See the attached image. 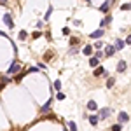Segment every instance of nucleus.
<instances>
[{"label":"nucleus","mask_w":131,"mask_h":131,"mask_svg":"<svg viewBox=\"0 0 131 131\" xmlns=\"http://www.w3.org/2000/svg\"><path fill=\"white\" fill-rule=\"evenodd\" d=\"M110 112H112V110L108 108V107H105V108H100V114H98V117H100L101 121H105V119L110 115Z\"/></svg>","instance_id":"1"},{"label":"nucleus","mask_w":131,"mask_h":131,"mask_svg":"<svg viewBox=\"0 0 131 131\" xmlns=\"http://www.w3.org/2000/svg\"><path fill=\"white\" fill-rule=\"evenodd\" d=\"M117 121H119V124H124V122L129 121V115H128L126 112H119V117H117Z\"/></svg>","instance_id":"2"},{"label":"nucleus","mask_w":131,"mask_h":131,"mask_svg":"<svg viewBox=\"0 0 131 131\" xmlns=\"http://www.w3.org/2000/svg\"><path fill=\"white\" fill-rule=\"evenodd\" d=\"M103 33H105L103 28H98V30H94L93 33H89V37H91V39H101V37H103Z\"/></svg>","instance_id":"3"},{"label":"nucleus","mask_w":131,"mask_h":131,"mask_svg":"<svg viewBox=\"0 0 131 131\" xmlns=\"http://www.w3.org/2000/svg\"><path fill=\"white\" fill-rule=\"evenodd\" d=\"M4 23L7 25V28H12V26H14V23H12V18H10V14H4Z\"/></svg>","instance_id":"4"},{"label":"nucleus","mask_w":131,"mask_h":131,"mask_svg":"<svg viewBox=\"0 0 131 131\" xmlns=\"http://www.w3.org/2000/svg\"><path fill=\"white\" fill-rule=\"evenodd\" d=\"M19 63H16V61H12V65L9 67V73H14V72H19Z\"/></svg>","instance_id":"5"},{"label":"nucleus","mask_w":131,"mask_h":131,"mask_svg":"<svg viewBox=\"0 0 131 131\" xmlns=\"http://www.w3.org/2000/svg\"><path fill=\"white\" fill-rule=\"evenodd\" d=\"M126 67H128V63H126L124 60L119 61V63H117V72H119V73H122V72L126 70Z\"/></svg>","instance_id":"6"},{"label":"nucleus","mask_w":131,"mask_h":131,"mask_svg":"<svg viewBox=\"0 0 131 131\" xmlns=\"http://www.w3.org/2000/svg\"><path fill=\"white\" fill-rule=\"evenodd\" d=\"M105 73H107V72H105L103 67H96V68H94V75H96V77H101V75H105Z\"/></svg>","instance_id":"7"},{"label":"nucleus","mask_w":131,"mask_h":131,"mask_svg":"<svg viewBox=\"0 0 131 131\" xmlns=\"http://www.w3.org/2000/svg\"><path fill=\"white\" fill-rule=\"evenodd\" d=\"M105 47H107V49H105V56H112V54L117 51L115 47H114V46H105Z\"/></svg>","instance_id":"8"},{"label":"nucleus","mask_w":131,"mask_h":131,"mask_svg":"<svg viewBox=\"0 0 131 131\" xmlns=\"http://www.w3.org/2000/svg\"><path fill=\"white\" fill-rule=\"evenodd\" d=\"M108 9H110V0H107L103 5H100V10H101V12H105V14L108 12Z\"/></svg>","instance_id":"9"},{"label":"nucleus","mask_w":131,"mask_h":131,"mask_svg":"<svg viewBox=\"0 0 131 131\" xmlns=\"http://www.w3.org/2000/svg\"><path fill=\"white\" fill-rule=\"evenodd\" d=\"M89 65L93 67V68H96V67L100 65V60H98L96 56H91V60H89Z\"/></svg>","instance_id":"10"},{"label":"nucleus","mask_w":131,"mask_h":131,"mask_svg":"<svg viewBox=\"0 0 131 131\" xmlns=\"http://www.w3.org/2000/svg\"><path fill=\"white\" fill-rule=\"evenodd\" d=\"M124 46H126V42H124V40H121V39H117V40H115V49H117V51L124 49Z\"/></svg>","instance_id":"11"},{"label":"nucleus","mask_w":131,"mask_h":131,"mask_svg":"<svg viewBox=\"0 0 131 131\" xmlns=\"http://www.w3.org/2000/svg\"><path fill=\"white\" fill-rule=\"evenodd\" d=\"M88 108H89V110H93V112L98 110V103H96V101H93V100L88 101Z\"/></svg>","instance_id":"12"},{"label":"nucleus","mask_w":131,"mask_h":131,"mask_svg":"<svg viewBox=\"0 0 131 131\" xmlns=\"http://www.w3.org/2000/svg\"><path fill=\"white\" fill-rule=\"evenodd\" d=\"M98 121H100V117H98V115H89V124H91V126H96Z\"/></svg>","instance_id":"13"},{"label":"nucleus","mask_w":131,"mask_h":131,"mask_svg":"<svg viewBox=\"0 0 131 131\" xmlns=\"http://www.w3.org/2000/svg\"><path fill=\"white\" fill-rule=\"evenodd\" d=\"M82 52H84L86 56H91V54H93V46H86V47L82 49Z\"/></svg>","instance_id":"14"},{"label":"nucleus","mask_w":131,"mask_h":131,"mask_svg":"<svg viewBox=\"0 0 131 131\" xmlns=\"http://www.w3.org/2000/svg\"><path fill=\"white\" fill-rule=\"evenodd\" d=\"M110 16H105V19H101V23H100V28H103V26H107L108 23H110Z\"/></svg>","instance_id":"15"},{"label":"nucleus","mask_w":131,"mask_h":131,"mask_svg":"<svg viewBox=\"0 0 131 131\" xmlns=\"http://www.w3.org/2000/svg\"><path fill=\"white\" fill-rule=\"evenodd\" d=\"M68 129H70V131H77V124H75L73 121H70V122H68Z\"/></svg>","instance_id":"16"},{"label":"nucleus","mask_w":131,"mask_h":131,"mask_svg":"<svg viewBox=\"0 0 131 131\" xmlns=\"http://www.w3.org/2000/svg\"><path fill=\"white\" fill-rule=\"evenodd\" d=\"M51 103H52V100H49V101H47V103H46V105H44V107H42V112H44V114H46V112L49 110V107H51Z\"/></svg>","instance_id":"17"},{"label":"nucleus","mask_w":131,"mask_h":131,"mask_svg":"<svg viewBox=\"0 0 131 131\" xmlns=\"http://www.w3.org/2000/svg\"><path fill=\"white\" fill-rule=\"evenodd\" d=\"M121 129H122V124H119V122L112 126V131H121Z\"/></svg>","instance_id":"18"},{"label":"nucleus","mask_w":131,"mask_h":131,"mask_svg":"<svg viewBox=\"0 0 131 131\" xmlns=\"http://www.w3.org/2000/svg\"><path fill=\"white\" fill-rule=\"evenodd\" d=\"M52 86H54V89L60 93V89H61V82L60 81H54V84H52Z\"/></svg>","instance_id":"19"},{"label":"nucleus","mask_w":131,"mask_h":131,"mask_svg":"<svg viewBox=\"0 0 131 131\" xmlns=\"http://www.w3.org/2000/svg\"><path fill=\"white\" fill-rule=\"evenodd\" d=\"M121 10H131V4H122Z\"/></svg>","instance_id":"20"},{"label":"nucleus","mask_w":131,"mask_h":131,"mask_svg":"<svg viewBox=\"0 0 131 131\" xmlns=\"http://www.w3.org/2000/svg\"><path fill=\"white\" fill-rule=\"evenodd\" d=\"M26 37H28V33H26L25 30H21V31H19V39H21V40H25Z\"/></svg>","instance_id":"21"},{"label":"nucleus","mask_w":131,"mask_h":131,"mask_svg":"<svg viewBox=\"0 0 131 131\" xmlns=\"http://www.w3.org/2000/svg\"><path fill=\"white\" fill-rule=\"evenodd\" d=\"M112 86H114V79H107V88H112Z\"/></svg>","instance_id":"22"},{"label":"nucleus","mask_w":131,"mask_h":131,"mask_svg":"<svg viewBox=\"0 0 131 131\" xmlns=\"http://www.w3.org/2000/svg\"><path fill=\"white\" fill-rule=\"evenodd\" d=\"M51 12H52V9L49 7V9H47V12H46V16H44V19H47V18H49V16H51Z\"/></svg>","instance_id":"23"},{"label":"nucleus","mask_w":131,"mask_h":131,"mask_svg":"<svg viewBox=\"0 0 131 131\" xmlns=\"http://www.w3.org/2000/svg\"><path fill=\"white\" fill-rule=\"evenodd\" d=\"M94 56H96V58H98V60H100L101 56H103V52H101V51H96V52H94Z\"/></svg>","instance_id":"24"},{"label":"nucleus","mask_w":131,"mask_h":131,"mask_svg":"<svg viewBox=\"0 0 131 131\" xmlns=\"http://www.w3.org/2000/svg\"><path fill=\"white\" fill-rule=\"evenodd\" d=\"M56 98H58V100H65V94H63V93H58Z\"/></svg>","instance_id":"25"},{"label":"nucleus","mask_w":131,"mask_h":131,"mask_svg":"<svg viewBox=\"0 0 131 131\" xmlns=\"http://www.w3.org/2000/svg\"><path fill=\"white\" fill-rule=\"evenodd\" d=\"M94 47H96V49L100 51V49H101V47H103V44H101V42H96V44H94Z\"/></svg>","instance_id":"26"},{"label":"nucleus","mask_w":131,"mask_h":131,"mask_svg":"<svg viewBox=\"0 0 131 131\" xmlns=\"http://www.w3.org/2000/svg\"><path fill=\"white\" fill-rule=\"evenodd\" d=\"M77 52H79L77 47H72V49H70V54H77Z\"/></svg>","instance_id":"27"},{"label":"nucleus","mask_w":131,"mask_h":131,"mask_svg":"<svg viewBox=\"0 0 131 131\" xmlns=\"http://www.w3.org/2000/svg\"><path fill=\"white\" fill-rule=\"evenodd\" d=\"M126 44H131V35H128V39H126Z\"/></svg>","instance_id":"28"},{"label":"nucleus","mask_w":131,"mask_h":131,"mask_svg":"<svg viewBox=\"0 0 131 131\" xmlns=\"http://www.w3.org/2000/svg\"><path fill=\"white\" fill-rule=\"evenodd\" d=\"M0 2H2V4H7V0H0Z\"/></svg>","instance_id":"29"},{"label":"nucleus","mask_w":131,"mask_h":131,"mask_svg":"<svg viewBox=\"0 0 131 131\" xmlns=\"http://www.w3.org/2000/svg\"><path fill=\"white\" fill-rule=\"evenodd\" d=\"M86 2H88V4H91V0H86Z\"/></svg>","instance_id":"30"},{"label":"nucleus","mask_w":131,"mask_h":131,"mask_svg":"<svg viewBox=\"0 0 131 131\" xmlns=\"http://www.w3.org/2000/svg\"><path fill=\"white\" fill-rule=\"evenodd\" d=\"M0 35H2V31H0Z\"/></svg>","instance_id":"31"},{"label":"nucleus","mask_w":131,"mask_h":131,"mask_svg":"<svg viewBox=\"0 0 131 131\" xmlns=\"http://www.w3.org/2000/svg\"><path fill=\"white\" fill-rule=\"evenodd\" d=\"M110 2H114V0H110Z\"/></svg>","instance_id":"32"}]
</instances>
